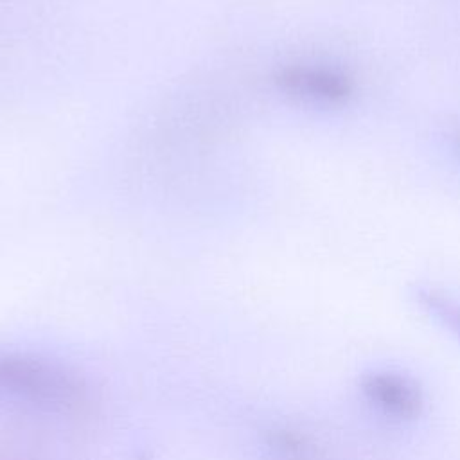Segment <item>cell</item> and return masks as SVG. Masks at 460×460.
<instances>
[{
    "label": "cell",
    "instance_id": "cell-1",
    "mask_svg": "<svg viewBox=\"0 0 460 460\" xmlns=\"http://www.w3.org/2000/svg\"><path fill=\"white\" fill-rule=\"evenodd\" d=\"M0 390L50 408H74L84 397L81 381L65 368L29 356L0 358Z\"/></svg>",
    "mask_w": 460,
    "mask_h": 460
},
{
    "label": "cell",
    "instance_id": "cell-2",
    "mask_svg": "<svg viewBox=\"0 0 460 460\" xmlns=\"http://www.w3.org/2000/svg\"><path fill=\"white\" fill-rule=\"evenodd\" d=\"M275 84L289 97L323 106L343 104L354 92L343 70L318 63L286 65L275 74Z\"/></svg>",
    "mask_w": 460,
    "mask_h": 460
},
{
    "label": "cell",
    "instance_id": "cell-3",
    "mask_svg": "<svg viewBox=\"0 0 460 460\" xmlns=\"http://www.w3.org/2000/svg\"><path fill=\"white\" fill-rule=\"evenodd\" d=\"M361 392L377 410L395 419H415L424 406L419 385L399 372L376 370L363 376Z\"/></svg>",
    "mask_w": 460,
    "mask_h": 460
},
{
    "label": "cell",
    "instance_id": "cell-4",
    "mask_svg": "<svg viewBox=\"0 0 460 460\" xmlns=\"http://www.w3.org/2000/svg\"><path fill=\"white\" fill-rule=\"evenodd\" d=\"M422 304L435 314V318L460 336V305L456 302L429 291L422 295Z\"/></svg>",
    "mask_w": 460,
    "mask_h": 460
}]
</instances>
